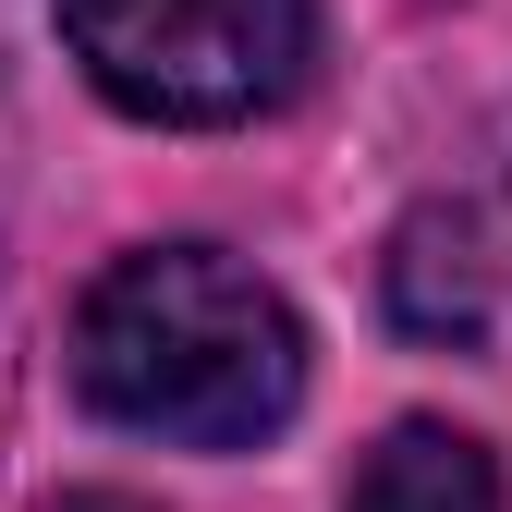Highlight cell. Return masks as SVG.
<instances>
[{
	"label": "cell",
	"mask_w": 512,
	"mask_h": 512,
	"mask_svg": "<svg viewBox=\"0 0 512 512\" xmlns=\"http://www.w3.org/2000/svg\"><path fill=\"white\" fill-rule=\"evenodd\" d=\"M74 391L183 452H244L305 403V330L293 305L220 244H135L110 256L74 317Z\"/></svg>",
	"instance_id": "obj_1"
},
{
	"label": "cell",
	"mask_w": 512,
	"mask_h": 512,
	"mask_svg": "<svg viewBox=\"0 0 512 512\" xmlns=\"http://www.w3.org/2000/svg\"><path fill=\"white\" fill-rule=\"evenodd\" d=\"M61 37L110 110L220 135V122H256L305 86L317 0H61Z\"/></svg>",
	"instance_id": "obj_2"
},
{
	"label": "cell",
	"mask_w": 512,
	"mask_h": 512,
	"mask_svg": "<svg viewBox=\"0 0 512 512\" xmlns=\"http://www.w3.org/2000/svg\"><path fill=\"white\" fill-rule=\"evenodd\" d=\"M391 317H403L415 342H476L488 317H500V256H488V232L452 196L391 232Z\"/></svg>",
	"instance_id": "obj_3"
},
{
	"label": "cell",
	"mask_w": 512,
	"mask_h": 512,
	"mask_svg": "<svg viewBox=\"0 0 512 512\" xmlns=\"http://www.w3.org/2000/svg\"><path fill=\"white\" fill-rule=\"evenodd\" d=\"M354 512H512V500H500V464L476 452L464 427L415 415V427H391V439L366 452V476H354Z\"/></svg>",
	"instance_id": "obj_4"
},
{
	"label": "cell",
	"mask_w": 512,
	"mask_h": 512,
	"mask_svg": "<svg viewBox=\"0 0 512 512\" xmlns=\"http://www.w3.org/2000/svg\"><path fill=\"white\" fill-rule=\"evenodd\" d=\"M61 512H147V500H122V488H86V500H61Z\"/></svg>",
	"instance_id": "obj_5"
}]
</instances>
